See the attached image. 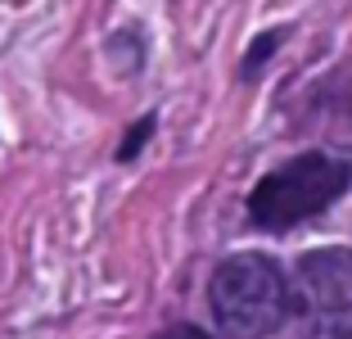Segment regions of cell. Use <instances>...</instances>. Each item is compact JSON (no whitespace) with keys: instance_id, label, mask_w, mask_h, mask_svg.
I'll list each match as a JSON object with an SVG mask.
<instances>
[{"instance_id":"obj_1","label":"cell","mask_w":352,"mask_h":339,"mask_svg":"<svg viewBox=\"0 0 352 339\" xmlns=\"http://www.w3.org/2000/svg\"><path fill=\"white\" fill-rule=\"evenodd\" d=\"M208 303L226 339H267L289 317V280L271 254H235L212 271Z\"/></svg>"},{"instance_id":"obj_2","label":"cell","mask_w":352,"mask_h":339,"mask_svg":"<svg viewBox=\"0 0 352 339\" xmlns=\"http://www.w3.org/2000/svg\"><path fill=\"white\" fill-rule=\"evenodd\" d=\"M352 167L343 158L330 154H302L289 158L285 167L267 172L249 195V217L267 231H285V226H298L307 217H316L321 208H330L334 199L348 190Z\"/></svg>"},{"instance_id":"obj_3","label":"cell","mask_w":352,"mask_h":339,"mask_svg":"<svg viewBox=\"0 0 352 339\" xmlns=\"http://www.w3.org/2000/svg\"><path fill=\"white\" fill-rule=\"evenodd\" d=\"M289 312L307 339H352V254L311 249L289 280Z\"/></svg>"},{"instance_id":"obj_4","label":"cell","mask_w":352,"mask_h":339,"mask_svg":"<svg viewBox=\"0 0 352 339\" xmlns=\"http://www.w3.org/2000/svg\"><path fill=\"white\" fill-rule=\"evenodd\" d=\"M154 127H158V118H154V113H149V118H140V123H135L131 132H126V141L118 145V163H131V158L140 154V145H145L149 136H154Z\"/></svg>"},{"instance_id":"obj_5","label":"cell","mask_w":352,"mask_h":339,"mask_svg":"<svg viewBox=\"0 0 352 339\" xmlns=\"http://www.w3.org/2000/svg\"><path fill=\"white\" fill-rule=\"evenodd\" d=\"M280 41H285V32H267V37H258V41L249 45V59H244V77H253V72L271 59V50H276Z\"/></svg>"},{"instance_id":"obj_6","label":"cell","mask_w":352,"mask_h":339,"mask_svg":"<svg viewBox=\"0 0 352 339\" xmlns=\"http://www.w3.org/2000/svg\"><path fill=\"white\" fill-rule=\"evenodd\" d=\"M167 339H212V335H204L199 326H176V330H167Z\"/></svg>"}]
</instances>
